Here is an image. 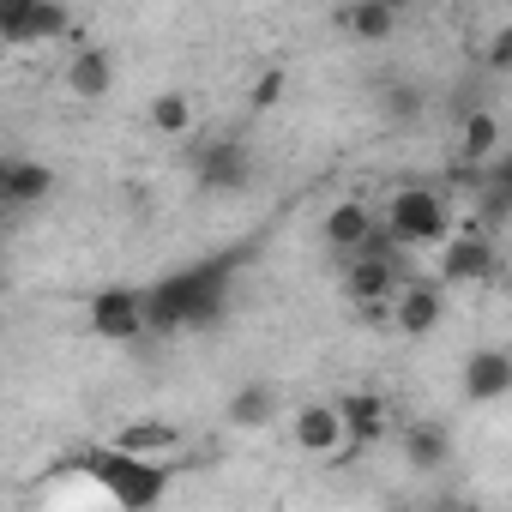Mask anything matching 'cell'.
<instances>
[{
	"label": "cell",
	"instance_id": "cell-1",
	"mask_svg": "<svg viewBox=\"0 0 512 512\" xmlns=\"http://www.w3.org/2000/svg\"><path fill=\"white\" fill-rule=\"evenodd\" d=\"M229 278H235L229 260H199V266H181V272L145 284V332L211 326L223 314V302H229Z\"/></svg>",
	"mask_w": 512,
	"mask_h": 512
},
{
	"label": "cell",
	"instance_id": "cell-2",
	"mask_svg": "<svg viewBox=\"0 0 512 512\" xmlns=\"http://www.w3.org/2000/svg\"><path fill=\"white\" fill-rule=\"evenodd\" d=\"M79 470H85L121 512H157V506L169 500V464L127 458V452H115L109 440H103V446H85V452H79Z\"/></svg>",
	"mask_w": 512,
	"mask_h": 512
},
{
	"label": "cell",
	"instance_id": "cell-3",
	"mask_svg": "<svg viewBox=\"0 0 512 512\" xmlns=\"http://www.w3.org/2000/svg\"><path fill=\"white\" fill-rule=\"evenodd\" d=\"M374 223H380V229H386L404 253H410V247H440V241L452 235L446 193H434V187H398Z\"/></svg>",
	"mask_w": 512,
	"mask_h": 512
},
{
	"label": "cell",
	"instance_id": "cell-4",
	"mask_svg": "<svg viewBox=\"0 0 512 512\" xmlns=\"http://www.w3.org/2000/svg\"><path fill=\"white\" fill-rule=\"evenodd\" d=\"M73 37V13L55 0H0V43L7 49H37Z\"/></svg>",
	"mask_w": 512,
	"mask_h": 512
},
{
	"label": "cell",
	"instance_id": "cell-5",
	"mask_svg": "<svg viewBox=\"0 0 512 512\" xmlns=\"http://www.w3.org/2000/svg\"><path fill=\"white\" fill-rule=\"evenodd\" d=\"M500 272V247H494V235L488 229H470V235H446L440 241V290H476V284H488Z\"/></svg>",
	"mask_w": 512,
	"mask_h": 512
},
{
	"label": "cell",
	"instance_id": "cell-6",
	"mask_svg": "<svg viewBox=\"0 0 512 512\" xmlns=\"http://www.w3.org/2000/svg\"><path fill=\"white\" fill-rule=\"evenodd\" d=\"M193 175H199V187L205 193H241L247 181H253V151H247V139H205V145H193Z\"/></svg>",
	"mask_w": 512,
	"mask_h": 512
},
{
	"label": "cell",
	"instance_id": "cell-7",
	"mask_svg": "<svg viewBox=\"0 0 512 512\" xmlns=\"http://www.w3.org/2000/svg\"><path fill=\"white\" fill-rule=\"evenodd\" d=\"M85 320H91V332L109 338V344L145 338V290H133V284H109V290H97V296L85 302Z\"/></svg>",
	"mask_w": 512,
	"mask_h": 512
},
{
	"label": "cell",
	"instance_id": "cell-8",
	"mask_svg": "<svg viewBox=\"0 0 512 512\" xmlns=\"http://www.w3.org/2000/svg\"><path fill=\"white\" fill-rule=\"evenodd\" d=\"M440 320H446V290L428 284V278H404L398 296H392V326L404 338H428Z\"/></svg>",
	"mask_w": 512,
	"mask_h": 512
},
{
	"label": "cell",
	"instance_id": "cell-9",
	"mask_svg": "<svg viewBox=\"0 0 512 512\" xmlns=\"http://www.w3.org/2000/svg\"><path fill=\"white\" fill-rule=\"evenodd\" d=\"M109 446H115V452H127V458H145V464H169V458L187 446V434H181L175 422L133 416V422H121V428L109 434Z\"/></svg>",
	"mask_w": 512,
	"mask_h": 512
},
{
	"label": "cell",
	"instance_id": "cell-10",
	"mask_svg": "<svg viewBox=\"0 0 512 512\" xmlns=\"http://www.w3.org/2000/svg\"><path fill=\"white\" fill-rule=\"evenodd\" d=\"M512 392V356L500 344L464 356V404H500Z\"/></svg>",
	"mask_w": 512,
	"mask_h": 512
},
{
	"label": "cell",
	"instance_id": "cell-11",
	"mask_svg": "<svg viewBox=\"0 0 512 512\" xmlns=\"http://www.w3.org/2000/svg\"><path fill=\"white\" fill-rule=\"evenodd\" d=\"M500 145H506V127H500L494 109H458V157H464L470 175L488 169L500 157Z\"/></svg>",
	"mask_w": 512,
	"mask_h": 512
},
{
	"label": "cell",
	"instance_id": "cell-12",
	"mask_svg": "<svg viewBox=\"0 0 512 512\" xmlns=\"http://www.w3.org/2000/svg\"><path fill=\"white\" fill-rule=\"evenodd\" d=\"M290 440H296V452H308V458H338V452H350V446H344V422H338L332 404H302L296 422H290Z\"/></svg>",
	"mask_w": 512,
	"mask_h": 512
},
{
	"label": "cell",
	"instance_id": "cell-13",
	"mask_svg": "<svg viewBox=\"0 0 512 512\" xmlns=\"http://www.w3.org/2000/svg\"><path fill=\"white\" fill-rule=\"evenodd\" d=\"M368 229H374V205L368 199H338L320 217V241L332 247V260H350V253L368 241Z\"/></svg>",
	"mask_w": 512,
	"mask_h": 512
},
{
	"label": "cell",
	"instance_id": "cell-14",
	"mask_svg": "<svg viewBox=\"0 0 512 512\" xmlns=\"http://www.w3.org/2000/svg\"><path fill=\"white\" fill-rule=\"evenodd\" d=\"M49 193H55V169L49 163L0 151V205H43Z\"/></svg>",
	"mask_w": 512,
	"mask_h": 512
},
{
	"label": "cell",
	"instance_id": "cell-15",
	"mask_svg": "<svg viewBox=\"0 0 512 512\" xmlns=\"http://www.w3.org/2000/svg\"><path fill=\"white\" fill-rule=\"evenodd\" d=\"M109 85H115V55H109V49H97V43L73 49V61H67V91H73V97H85V103H103V97H109Z\"/></svg>",
	"mask_w": 512,
	"mask_h": 512
},
{
	"label": "cell",
	"instance_id": "cell-16",
	"mask_svg": "<svg viewBox=\"0 0 512 512\" xmlns=\"http://www.w3.org/2000/svg\"><path fill=\"white\" fill-rule=\"evenodd\" d=\"M338 422H344V446L356 452V446H374L380 434H386V404L374 398V392H344L338 404Z\"/></svg>",
	"mask_w": 512,
	"mask_h": 512
},
{
	"label": "cell",
	"instance_id": "cell-17",
	"mask_svg": "<svg viewBox=\"0 0 512 512\" xmlns=\"http://www.w3.org/2000/svg\"><path fill=\"white\" fill-rule=\"evenodd\" d=\"M446 458H452V434H446V422L422 416V422L404 428V464H410V470L434 476V470H446Z\"/></svg>",
	"mask_w": 512,
	"mask_h": 512
},
{
	"label": "cell",
	"instance_id": "cell-18",
	"mask_svg": "<svg viewBox=\"0 0 512 512\" xmlns=\"http://www.w3.org/2000/svg\"><path fill=\"white\" fill-rule=\"evenodd\" d=\"M223 416H229V428H241V434L272 428V416H278V386H266V380L235 386V392H229V404H223Z\"/></svg>",
	"mask_w": 512,
	"mask_h": 512
},
{
	"label": "cell",
	"instance_id": "cell-19",
	"mask_svg": "<svg viewBox=\"0 0 512 512\" xmlns=\"http://www.w3.org/2000/svg\"><path fill=\"white\" fill-rule=\"evenodd\" d=\"M338 25L356 43H380V37L398 31V7H392V0H350V7H338Z\"/></svg>",
	"mask_w": 512,
	"mask_h": 512
},
{
	"label": "cell",
	"instance_id": "cell-20",
	"mask_svg": "<svg viewBox=\"0 0 512 512\" xmlns=\"http://www.w3.org/2000/svg\"><path fill=\"white\" fill-rule=\"evenodd\" d=\"M145 121H151V133H163V139H187V133H193V97H187V91H157Z\"/></svg>",
	"mask_w": 512,
	"mask_h": 512
},
{
	"label": "cell",
	"instance_id": "cell-21",
	"mask_svg": "<svg viewBox=\"0 0 512 512\" xmlns=\"http://www.w3.org/2000/svg\"><path fill=\"white\" fill-rule=\"evenodd\" d=\"M386 115H392V121H416V115H422V91H416V85H392V91H386Z\"/></svg>",
	"mask_w": 512,
	"mask_h": 512
},
{
	"label": "cell",
	"instance_id": "cell-22",
	"mask_svg": "<svg viewBox=\"0 0 512 512\" xmlns=\"http://www.w3.org/2000/svg\"><path fill=\"white\" fill-rule=\"evenodd\" d=\"M278 91H284V73H266L260 85H253V109H272V103H278Z\"/></svg>",
	"mask_w": 512,
	"mask_h": 512
},
{
	"label": "cell",
	"instance_id": "cell-23",
	"mask_svg": "<svg viewBox=\"0 0 512 512\" xmlns=\"http://www.w3.org/2000/svg\"><path fill=\"white\" fill-rule=\"evenodd\" d=\"M434 512H476V506H470V500H440Z\"/></svg>",
	"mask_w": 512,
	"mask_h": 512
},
{
	"label": "cell",
	"instance_id": "cell-24",
	"mask_svg": "<svg viewBox=\"0 0 512 512\" xmlns=\"http://www.w3.org/2000/svg\"><path fill=\"white\" fill-rule=\"evenodd\" d=\"M392 512H422V506H392Z\"/></svg>",
	"mask_w": 512,
	"mask_h": 512
}]
</instances>
